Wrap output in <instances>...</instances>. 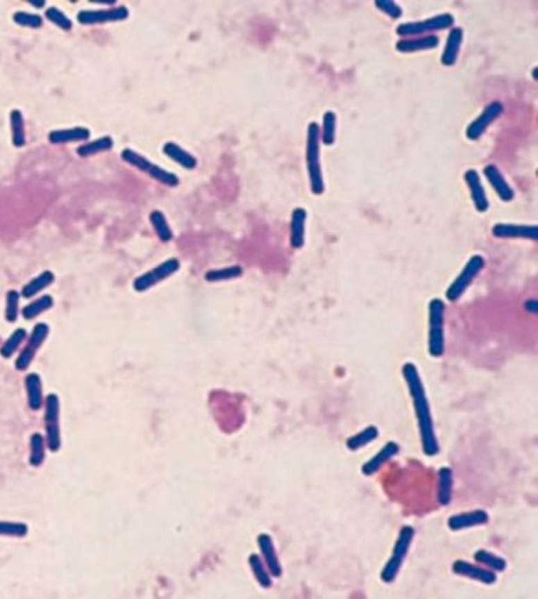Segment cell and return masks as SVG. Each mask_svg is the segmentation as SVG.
I'll return each mask as SVG.
<instances>
[{
	"mask_svg": "<svg viewBox=\"0 0 538 599\" xmlns=\"http://www.w3.org/2000/svg\"><path fill=\"white\" fill-rule=\"evenodd\" d=\"M374 6L393 19H398L402 17V8L393 0H376Z\"/></svg>",
	"mask_w": 538,
	"mask_h": 599,
	"instance_id": "obj_43",
	"label": "cell"
},
{
	"mask_svg": "<svg viewBox=\"0 0 538 599\" xmlns=\"http://www.w3.org/2000/svg\"><path fill=\"white\" fill-rule=\"evenodd\" d=\"M305 221L307 210L301 207L293 209L291 217V246L294 249L303 248L305 242Z\"/></svg>",
	"mask_w": 538,
	"mask_h": 599,
	"instance_id": "obj_25",
	"label": "cell"
},
{
	"mask_svg": "<svg viewBox=\"0 0 538 599\" xmlns=\"http://www.w3.org/2000/svg\"><path fill=\"white\" fill-rule=\"evenodd\" d=\"M337 115L335 112L328 110L323 114L321 140L324 145L335 144L336 140Z\"/></svg>",
	"mask_w": 538,
	"mask_h": 599,
	"instance_id": "obj_36",
	"label": "cell"
},
{
	"mask_svg": "<svg viewBox=\"0 0 538 599\" xmlns=\"http://www.w3.org/2000/svg\"><path fill=\"white\" fill-rule=\"evenodd\" d=\"M503 113V104L500 101H492L487 104L482 113L472 123H469L466 129V137L469 140H477L486 133L488 126Z\"/></svg>",
	"mask_w": 538,
	"mask_h": 599,
	"instance_id": "obj_12",
	"label": "cell"
},
{
	"mask_svg": "<svg viewBox=\"0 0 538 599\" xmlns=\"http://www.w3.org/2000/svg\"><path fill=\"white\" fill-rule=\"evenodd\" d=\"M453 489V472L448 467H442L438 471L437 502L442 507L451 503Z\"/></svg>",
	"mask_w": 538,
	"mask_h": 599,
	"instance_id": "obj_28",
	"label": "cell"
},
{
	"mask_svg": "<svg viewBox=\"0 0 538 599\" xmlns=\"http://www.w3.org/2000/svg\"><path fill=\"white\" fill-rule=\"evenodd\" d=\"M20 292L17 289L8 290L6 294V310L4 317L8 323H15L20 316Z\"/></svg>",
	"mask_w": 538,
	"mask_h": 599,
	"instance_id": "obj_38",
	"label": "cell"
},
{
	"mask_svg": "<svg viewBox=\"0 0 538 599\" xmlns=\"http://www.w3.org/2000/svg\"><path fill=\"white\" fill-rule=\"evenodd\" d=\"M452 571L455 573L458 574V575H462V577H467L469 580L481 582L483 584H494V582L497 580V575H496L494 571L478 567L476 564H472L469 562L462 561V559H458V561L453 563Z\"/></svg>",
	"mask_w": 538,
	"mask_h": 599,
	"instance_id": "obj_14",
	"label": "cell"
},
{
	"mask_svg": "<svg viewBox=\"0 0 538 599\" xmlns=\"http://www.w3.org/2000/svg\"><path fill=\"white\" fill-rule=\"evenodd\" d=\"M163 153L174 163L180 165L187 171H193V169H196V165H198V160H196V157L174 142L165 143L163 145Z\"/></svg>",
	"mask_w": 538,
	"mask_h": 599,
	"instance_id": "obj_24",
	"label": "cell"
},
{
	"mask_svg": "<svg viewBox=\"0 0 538 599\" xmlns=\"http://www.w3.org/2000/svg\"><path fill=\"white\" fill-rule=\"evenodd\" d=\"M463 42V29L461 26H453L451 29L446 45H444V53L441 57V63L446 67H452L455 65L460 56L461 51V45Z\"/></svg>",
	"mask_w": 538,
	"mask_h": 599,
	"instance_id": "obj_20",
	"label": "cell"
},
{
	"mask_svg": "<svg viewBox=\"0 0 538 599\" xmlns=\"http://www.w3.org/2000/svg\"><path fill=\"white\" fill-rule=\"evenodd\" d=\"M29 4H31L32 7L37 8V9L45 7V1H31Z\"/></svg>",
	"mask_w": 538,
	"mask_h": 599,
	"instance_id": "obj_44",
	"label": "cell"
},
{
	"mask_svg": "<svg viewBox=\"0 0 538 599\" xmlns=\"http://www.w3.org/2000/svg\"><path fill=\"white\" fill-rule=\"evenodd\" d=\"M54 307V298L49 294L38 296L33 299L32 302L26 304L20 310V314L26 321H33L38 318L40 314L45 313L47 310H51Z\"/></svg>",
	"mask_w": 538,
	"mask_h": 599,
	"instance_id": "obj_30",
	"label": "cell"
},
{
	"mask_svg": "<svg viewBox=\"0 0 538 599\" xmlns=\"http://www.w3.org/2000/svg\"><path fill=\"white\" fill-rule=\"evenodd\" d=\"M149 221L152 224L154 233L162 243H169L174 238L173 230H171V226L167 221L165 215L163 214V212H160L158 209L152 210L149 214Z\"/></svg>",
	"mask_w": 538,
	"mask_h": 599,
	"instance_id": "obj_31",
	"label": "cell"
},
{
	"mask_svg": "<svg viewBox=\"0 0 538 599\" xmlns=\"http://www.w3.org/2000/svg\"><path fill=\"white\" fill-rule=\"evenodd\" d=\"M90 129L87 126H73L65 129H54L48 134V140L51 144H69L78 142H88L90 139Z\"/></svg>",
	"mask_w": 538,
	"mask_h": 599,
	"instance_id": "obj_17",
	"label": "cell"
},
{
	"mask_svg": "<svg viewBox=\"0 0 538 599\" xmlns=\"http://www.w3.org/2000/svg\"><path fill=\"white\" fill-rule=\"evenodd\" d=\"M29 532L28 525L19 522H7L0 521V537H14V538H23Z\"/></svg>",
	"mask_w": 538,
	"mask_h": 599,
	"instance_id": "obj_42",
	"label": "cell"
},
{
	"mask_svg": "<svg viewBox=\"0 0 538 599\" xmlns=\"http://www.w3.org/2000/svg\"><path fill=\"white\" fill-rule=\"evenodd\" d=\"M180 269V262L178 258H169L162 262L160 264L152 269L140 274V277L133 280V289L138 293H144L146 290L162 283L165 279L171 277Z\"/></svg>",
	"mask_w": 538,
	"mask_h": 599,
	"instance_id": "obj_9",
	"label": "cell"
},
{
	"mask_svg": "<svg viewBox=\"0 0 538 599\" xmlns=\"http://www.w3.org/2000/svg\"><path fill=\"white\" fill-rule=\"evenodd\" d=\"M56 282V274L51 271H42L38 276L28 280L20 290V296L26 299H32L40 294L43 290Z\"/></svg>",
	"mask_w": 538,
	"mask_h": 599,
	"instance_id": "obj_23",
	"label": "cell"
},
{
	"mask_svg": "<svg viewBox=\"0 0 538 599\" xmlns=\"http://www.w3.org/2000/svg\"><path fill=\"white\" fill-rule=\"evenodd\" d=\"M475 561L477 563H481L483 566H486L488 569L494 571V572H505L507 568V563L503 558H501L498 555L489 553L485 549H480L475 553Z\"/></svg>",
	"mask_w": 538,
	"mask_h": 599,
	"instance_id": "obj_37",
	"label": "cell"
},
{
	"mask_svg": "<svg viewBox=\"0 0 538 599\" xmlns=\"http://www.w3.org/2000/svg\"><path fill=\"white\" fill-rule=\"evenodd\" d=\"M492 233L496 238H523V239L537 240L538 228L536 226H521L497 223L492 228Z\"/></svg>",
	"mask_w": 538,
	"mask_h": 599,
	"instance_id": "obj_15",
	"label": "cell"
},
{
	"mask_svg": "<svg viewBox=\"0 0 538 599\" xmlns=\"http://www.w3.org/2000/svg\"><path fill=\"white\" fill-rule=\"evenodd\" d=\"M45 447L47 441L40 433H33L31 437V457L29 463L33 467H40L45 459Z\"/></svg>",
	"mask_w": 538,
	"mask_h": 599,
	"instance_id": "obj_35",
	"label": "cell"
},
{
	"mask_svg": "<svg viewBox=\"0 0 538 599\" xmlns=\"http://www.w3.org/2000/svg\"><path fill=\"white\" fill-rule=\"evenodd\" d=\"M26 385V400L28 407L33 412H38L44 405V394H43V383L38 373H29L24 379Z\"/></svg>",
	"mask_w": 538,
	"mask_h": 599,
	"instance_id": "obj_19",
	"label": "cell"
},
{
	"mask_svg": "<svg viewBox=\"0 0 538 599\" xmlns=\"http://www.w3.org/2000/svg\"><path fill=\"white\" fill-rule=\"evenodd\" d=\"M121 158L123 162H126L131 167H133L142 173H146L158 183L167 185L169 188H176L179 185V178L174 173L168 171L159 165L154 164L144 155H142L131 148H126L121 151Z\"/></svg>",
	"mask_w": 538,
	"mask_h": 599,
	"instance_id": "obj_3",
	"label": "cell"
},
{
	"mask_svg": "<svg viewBox=\"0 0 538 599\" xmlns=\"http://www.w3.org/2000/svg\"><path fill=\"white\" fill-rule=\"evenodd\" d=\"M377 437H378V428L376 425H368L360 433L348 438L346 444H347L349 450L355 452V450H358L360 448L367 446L371 441H373Z\"/></svg>",
	"mask_w": 538,
	"mask_h": 599,
	"instance_id": "obj_34",
	"label": "cell"
},
{
	"mask_svg": "<svg viewBox=\"0 0 538 599\" xmlns=\"http://www.w3.org/2000/svg\"><path fill=\"white\" fill-rule=\"evenodd\" d=\"M483 267H485V258L482 255L476 254L473 257H471L469 262L463 267L461 273L446 290V298L450 302H457L464 294V292L469 289V285L475 280V278L481 273Z\"/></svg>",
	"mask_w": 538,
	"mask_h": 599,
	"instance_id": "obj_8",
	"label": "cell"
},
{
	"mask_svg": "<svg viewBox=\"0 0 538 599\" xmlns=\"http://www.w3.org/2000/svg\"><path fill=\"white\" fill-rule=\"evenodd\" d=\"M45 18L53 23L54 26L60 28L64 32H69L73 29V22L67 14H64L59 8L48 7L44 12Z\"/></svg>",
	"mask_w": 538,
	"mask_h": 599,
	"instance_id": "obj_39",
	"label": "cell"
},
{
	"mask_svg": "<svg viewBox=\"0 0 538 599\" xmlns=\"http://www.w3.org/2000/svg\"><path fill=\"white\" fill-rule=\"evenodd\" d=\"M402 374L405 380V385L410 389L412 402L414 407V413L417 416L418 428L421 435V441L423 448L424 455L428 457L438 455L439 446H438L437 437L435 432L433 419L430 414V407L426 394L422 378L418 373L417 366L413 363H405L402 368Z\"/></svg>",
	"mask_w": 538,
	"mask_h": 599,
	"instance_id": "obj_1",
	"label": "cell"
},
{
	"mask_svg": "<svg viewBox=\"0 0 538 599\" xmlns=\"http://www.w3.org/2000/svg\"><path fill=\"white\" fill-rule=\"evenodd\" d=\"M49 333H51V328L47 323H37L34 326L32 333L26 341V347L23 348V351L20 352L14 363L15 369L18 372H24L31 366L35 355L38 353L39 348H42L44 344Z\"/></svg>",
	"mask_w": 538,
	"mask_h": 599,
	"instance_id": "obj_10",
	"label": "cell"
},
{
	"mask_svg": "<svg viewBox=\"0 0 538 599\" xmlns=\"http://www.w3.org/2000/svg\"><path fill=\"white\" fill-rule=\"evenodd\" d=\"M305 163L310 178V190L314 196H321L324 193V179L321 165V128L316 121L310 123L307 128Z\"/></svg>",
	"mask_w": 538,
	"mask_h": 599,
	"instance_id": "obj_2",
	"label": "cell"
},
{
	"mask_svg": "<svg viewBox=\"0 0 538 599\" xmlns=\"http://www.w3.org/2000/svg\"><path fill=\"white\" fill-rule=\"evenodd\" d=\"M129 18V10L126 6L103 8V9H83L76 14V20L82 26H98L106 23L123 22Z\"/></svg>",
	"mask_w": 538,
	"mask_h": 599,
	"instance_id": "obj_11",
	"label": "cell"
},
{
	"mask_svg": "<svg viewBox=\"0 0 538 599\" xmlns=\"http://www.w3.org/2000/svg\"><path fill=\"white\" fill-rule=\"evenodd\" d=\"M399 452V446L396 441H388L385 444V447L380 449L377 455H374L373 458H371L369 461L366 462L362 466V473L364 475H372V474L378 472L382 466L391 461L394 455Z\"/></svg>",
	"mask_w": 538,
	"mask_h": 599,
	"instance_id": "obj_22",
	"label": "cell"
},
{
	"mask_svg": "<svg viewBox=\"0 0 538 599\" xmlns=\"http://www.w3.org/2000/svg\"><path fill=\"white\" fill-rule=\"evenodd\" d=\"M242 274H243V268L241 265H229V267H223V268H217V269H209L204 274V279L208 283H219V282H226V280H232L235 278H239Z\"/></svg>",
	"mask_w": 538,
	"mask_h": 599,
	"instance_id": "obj_32",
	"label": "cell"
},
{
	"mask_svg": "<svg viewBox=\"0 0 538 599\" xmlns=\"http://www.w3.org/2000/svg\"><path fill=\"white\" fill-rule=\"evenodd\" d=\"M464 182L469 187V194L472 198V202L475 204V208L480 213H486L489 208L486 190L483 188L481 177L476 169H469L464 173Z\"/></svg>",
	"mask_w": 538,
	"mask_h": 599,
	"instance_id": "obj_13",
	"label": "cell"
},
{
	"mask_svg": "<svg viewBox=\"0 0 538 599\" xmlns=\"http://www.w3.org/2000/svg\"><path fill=\"white\" fill-rule=\"evenodd\" d=\"M258 546L263 558L266 561L267 567L274 577H280L282 574V566L279 563L278 555L274 548L272 538L268 534H260L258 537Z\"/></svg>",
	"mask_w": 538,
	"mask_h": 599,
	"instance_id": "obj_26",
	"label": "cell"
},
{
	"mask_svg": "<svg viewBox=\"0 0 538 599\" xmlns=\"http://www.w3.org/2000/svg\"><path fill=\"white\" fill-rule=\"evenodd\" d=\"M444 301L435 298L430 302V333H428V352L432 357L439 358L444 353Z\"/></svg>",
	"mask_w": 538,
	"mask_h": 599,
	"instance_id": "obj_5",
	"label": "cell"
},
{
	"mask_svg": "<svg viewBox=\"0 0 538 599\" xmlns=\"http://www.w3.org/2000/svg\"><path fill=\"white\" fill-rule=\"evenodd\" d=\"M439 38L435 34L403 38L396 43V49L399 53H416V51H430L437 47Z\"/></svg>",
	"mask_w": 538,
	"mask_h": 599,
	"instance_id": "obj_21",
	"label": "cell"
},
{
	"mask_svg": "<svg viewBox=\"0 0 538 599\" xmlns=\"http://www.w3.org/2000/svg\"><path fill=\"white\" fill-rule=\"evenodd\" d=\"M455 24V17L450 13L437 14L428 19L402 23L396 28L401 37H422L426 33L438 32L448 29Z\"/></svg>",
	"mask_w": 538,
	"mask_h": 599,
	"instance_id": "obj_7",
	"label": "cell"
},
{
	"mask_svg": "<svg viewBox=\"0 0 538 599\" xmlns=\"http://www.w3.org/2000/svg\"><path fill=\"white\" fill-rule=\"evenodd\" d=\"M26 337H28V332H26V328L15 329L13 333L9 335L6 341L1 344L0 355L6 360L12 358L14 354L17 353L20 346L23 344V341H26Z\"/></svg>",
	"mask_w": 538,
	"mask_h": 599,
	"instance_id": "obj_33",
	"label": "cell"
},
{
	"mask_svg": "<svg viewBox=\"0 0 538 599\" xmlns=\"http://www.w3.org/2000/svg\"><path fill=\"white\" fill-rule=\"evenodd\" d=\"M489 521V516L486 511L483 509H476V511L466 512V513H460L455 514L452 517L448 518V527L452 530H462L467 528H472L476 525H483L487 524Z\"/></svg>",
	"mask_w": 538,
	"mask_h": 599,
	"instance_id": "obj_18",
	"label": "cell"
},
{
	"mask_svg": "<svg viewBox=\"0 0 538 599\" xmlns=\"http://www.w3.org/2000/svg\"><path fill=\"white\" fill-rule=\"evenodd\" d=\"M9 124L12 143L15 148H23L26 143V120L19 109H13L9 114Z\"/></svg>",
	"mask_w": 538,
	"mask_h": 599,
	"instance_id": "obj_29",
	"label": "cell"
},
{
	"mask_svg": "<svg viewBox=\"0 0 538 599\" xmlns=\"http://www.w3.org/2000/svg\"><path fill=\"white\" fill-rule=\"evenodd\" d=\"M115 146V140L109 135H104L94 140H88L76 148V155L81 158H89L101 153L109 152Z\"/></svg>",
	"mask_w": 538,
	"mask_h": 599,
	"instance_id": "obj_27",
	"label": "cell"
},
{
	"mask_svg": "<svg viewBox=\"0 0 538 599\" xmlns=\"http://www.w3.org/2000/svg\"><path fill=\"white\" fill-rule=\"evenodd\" d=\"M485 177L487 178L488 183L492 185L496 194L498 196L502 202H511L514 198V192L512 187L508 184L506 178L501 173L498 167L496 164H488L483 169Z\"/></svg>",
	"mask_w": 538,
	"mask_h": 599,
	"instance_id": "obj_16",
	"label": "cell"
},
{
	"mask_svg": "<svg viewBox=\"0 0 538 599\" xmlns=\"http://www.w3.org/2000/svg\"><path fill=\"white\" fill-rule=\"evenodd\" d=\"M45 441L49 450L56 453L62 447L60 435V400L51 393L44 400Z\"/></svg>",
	"mask_w": 538,
	"mask_h": 599,
	"instance_id": "obj_6",
	"label": "cell"
},
{
	"mask_svg": "<svg viewBox=\"0 0 538 599\" xmlns=\"http://www.w3.org/2000/svg\"><path fill=\"white\" fill-rule=\"evenodd\" d=\"M249 564H251V568H252V572H253L255 580L260 583V586L263 587V588H269V587L272 586L271 577H269V574L267 572L266 567H264L263 562L260 559V555H251L249 557Z\"/></svg>",
	"mask_w": 538,
	"mask_h": 599,
	"instance_id": "obj_40",
	"label": "cell"
},
{
	"mask_svg": "<svg viewBox=\"0 0 538 599\" xmlns=\"http://www.w3.org/2000/svg\"><path fill=\"white\" fill-rule=\"evenodd\" d=\"M13 22L15 24L24 28H31V29H39L43 26V17L37 13H28V12H22L18 10L13 14Z\"/></svg>",
	"mask_w": 538,
	"mask_h": 599,
	"instance_id": "obj_41",
	"label": "cell"
},
{
	"mask_svg": "<svg viewBox=\"0 0 538 599\" xmlns=\"http://www.w3.org/2000/svg\"><path fill=\"white\" fill-rule=\"evenodd\" d=\"M413 537H414V530L411 525H405L401 528L397 542L393 547L392 557L387 562L386 566L380 573V580L385 583H392L393 580L397 578L403 561L408 555Z\"/></svg>",
	"mask_w": 538,
	"mask_h": 599,
	"instance_id": "obj_4",
	"label": "cell"
}]
</instances>
